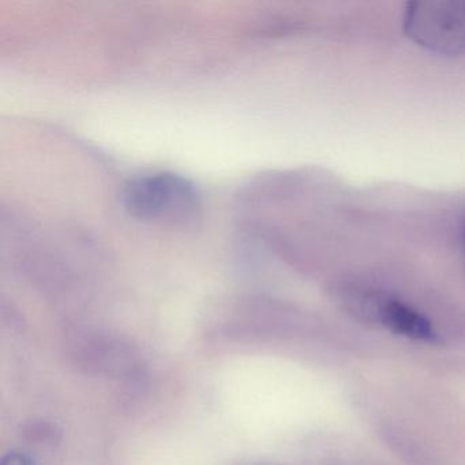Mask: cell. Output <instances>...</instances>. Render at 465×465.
<instances>
[{"mask_svg": "<svg viewBox=\"0 0 465 465\" xmlns=\"http://www.w3.org/2000/svg\"><path fill=\"white\" fill-rule=\"evenodd\" d=\"M402 28L419 47L442 56L465 54V2L424 0L407 5Z\"/></svg>", "mask_w": 465, "mask_h": 465, "instance_id": "7a4b0ae2", "label": "cell"}, {"mask_svg": "<svg viewBox=\"0 0 465 465\" xmlns=\"http://www.w3.org/2000/svg\"><path fill=\"white\" fill-rule=\"evenodd\" d=\"M462 249H464V252H465V220H464V224H462Z\"/></svg>", "mask_w": 465, "mask_h": 465, "instance_id": "52a82bcc", "label": "cell"}, {"mask_svg": "<svg viewBox=\"0 0 465 465\" xmlns=\"http://www.w3.org/2000/svg\"><path fill=\"white\" fill-rule=\"evenodd\" d=\"M361 318L416 341H437V331L418 310L382 291L367 288L361 302Z\"/></svg>", "mask_w": 465, "mask_h": 465, "instance_id": "3957f363", "label": "cell"}, {"mask_svg": "<svg viewBox=\"0 0 465 465\" xmlns=\"http://www.w3.org/2000/svg\"><path fill=\"white\" fill-rule=\"evenodd\" d=\"M241 465H285V464H277V462H269V461H247V462H242Z\"/></svg>", "mask_w": 465, "mask_h": 465, "instance_id": "8992f818", "label": "cell"}, {"mask_svg": "<svg viewBox=\"0 0 465 465\" xmlns=\"http://www.w3.org/2000/svg\"><path fill=\"white\" fill-rule=\"evenodd\" d=\"M0 465H35V462L34 460L31 459V456L24 453V451L12 450L7 451V453L2 457Z\"/></svg>", "mask_w": 465, "mask_h": 465, "instance_id": "5b68a950", "label": "cell"}, {"mask_svg": "<svg viewBox=\"0 0 465 465\" xmlns=\"http://www.w3.org/2000/svg\"><path fill=\"white\" fill-rule=\"evenodd\" d=\"M81 344V358L88 363L89 369L99 370V372L130 377L137 374V363L133 353L119 341H113L107 337L84 336L78 339Z\"/></svg>", "mask_w": 465, "mask_h": 465, "instance_id": "277c9868", "label": "cell"}, {"mask_svg": "<svg viewBox=\"0 0 465 465\" xmlns=\"http://www.w3.org/2000/svg\"><path fill=\"white\" fill-rule=\"evenodd\" d=\"M122 203L143 222L183 225L200 216L203 201L190 179L168 171L141 173L124 184Z\"/></svg>", "mask_w": 465, "mask_h": 465, "instance_id": "6da1fadb", "label": "cell"}]
</instances>
